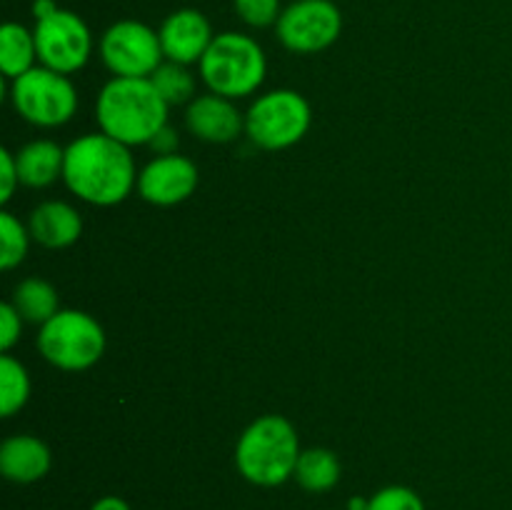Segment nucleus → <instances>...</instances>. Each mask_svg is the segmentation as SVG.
Listing matches in <instances>:
<instances>
[{"mask_svg":"<svg viewBox=\"0 0 512 510\" xmlns=\"http://www.w3.org/2000/svg\"><path fill=\"white\" fill-rule=\"evenodd\" d=\"M38 350L60 370H85L105 353V330L83 310H58L40 325Z\"/></svg>","mask_w":512,"mask_h":510,"instance_id":"obj_5","label":"nucleus"},{"mask_svg":"<svg viewBox=\"0 0 512 510\" xmlns=\"http://www.w3.org/2000/svg\"><path fill=\"white\" fill-rule=\"evenodd\" d=\"M20 330H23V315L15 310L13 303L0 305V348L3 353H8L18 343Z\"/></svg>","mask_w":512,"mask_h":510,"instance_id":"obj_25","label":"nucleus"},{"mask_svg":"<svg viewBox=\"0 0 512 510\" xmlns=\"http://www.w3.org/2000/svg\"><path fill=\"white\" fill-rule=\"evenodd\" d=\"M38 48H35V35L20 23H5L0 30V70L5 78L15 80L18 75L35 68Z\"/></svg>","mask_w":512,"mask_h":510,"instance_id":"obj_17","label":"nucleus"},{"mask_svg":"<svg viewBox=\"0 0 512 510\" xmlns=\"http://www.w3.org/2000/svg\"><path fill=\"white\" fill-rule=\"evenodd\" d=\"M310 120L313 113L303 95L295 90H270L245 113V133L258 148L283 150L303 140Z\"/></svg>","mask_w":512,"mask_h":510,"instance_id":"obj_7","label":"nucleus"},{"mask_svg":"<svg viewBox=\"0 0 512 510\" xmlns=\"http://www.w3.org/2000/svg\"><path fill=\"white\" fill-rule=\"evenodd\" d=\"M58 8H60V5L55 3V0H35V3H33V18L43 20V18H48V15H53Z\"/></svg>","mask_w":512,"mask_h":510,"instance_id":"obj_29","label":"nucleus"},{"mask_svg":"<svg viewBox=\"0 0 512 510\" xmlns=\"http://www.w3.org/2000/svg\"><path fill=\"white\" fill-rule=\"evenodd\" d=\"M233 8L238 18L250 28H270L278 23L280 13H283L280 0H233Z\"/></svg>","mask_w":512,"mask_h":510,"instance_id":"obj_24","label":"nucleus"},{"mask_svg":"<svg viewBox=\"0 0 512 510\" xmlns=\"http://www.w3.org/2000/svg\"><path fill=\"white\" fill-rule=\"evenodd\" d=\"M185 125L190 133L208 143H233L245 130V115L235 108V103L223 95H198L188 103Z\"/></svg>","mask_w":512,"mask_h":510,"instance_id":"obj_13","label":"nucleus"},{"mask_svg":"<svg viewBox=\"0 0 512 510\" xmlns=\"http://www.w3.org/2000/svg\"><path fill=\"white\" fill-rule=\"evenodd\" d=\"M265 70L268 60L258 40L235 30L215 35L200 58V75L210 93L230 100L253 95L263 85Z\"/></svg>","mask_w":512,"mask_h":510,"instance_id":"obj_4","label":"nucleus"},{"mask_svg":"<svg viewBox=\"0 0 512 510\" xmlns=\"http://www.w3.org/2000/svg\"><path fill=\"white\" fill-rule=\"evenodd\" d=\"M30 238L43 248L60 250L73 245L83 233V218L73 205L63 200H45L30 213Z\"/></svg>","mask_w":512,"mask_h":510,"instance_id":"obj_15","label":"nucleus"},{"mask_svg":"<svg viewBox=\"0 0 512 510\" xmlns=\"http://www.w3.org/2000/svg\"><path fill=\"white\" fill-rule=\"evenodd\" d=\"M178 133H175L173 128H170V125H165L163 130H160L158 135H155L153 140H150V148L155 150V153L158 155H175L178 153Z\"/></svg>","mask_w":512,"mask_h":510,"instance_id":"obj_27","label":"nucleus"},{"mask_svg":"<svg viewBox=\"0 0 512 510\" xmlns=\"http://www.w3.org/2000/svg\"><path fill=\"white\" fill-rule=\"evenodd\" d=\"M63 180L80 200L108 208L128 198L138 173L128 145L105 133H88L65 148Z\"/></svg>","mask_w":512,"mask_h":510,"instance_id":"obj_1","label":"nucleus"},{"mask_svg":"<svg viewBox=\"0 0 512 510\" xmlns=\"http://www.w3.org/2000/svg\"><path fill=\"white\" fill-rule=\"evenodd\" d=\"M13 305L28 323H48L58 313V290L43 278H28L15 288Z\"/></svg>","mask_w":512,"mask_h":510,"instance_id":"obj_19","label":"nucleus"},{"mask_svg":"<svg viewBox=\"0 0 512 510\" xmlns=\"http://www.w3.org/2000/svg\"><path fill=\"white\" fill-rule=\"evenodd\" d=\"M158 35L165 60L180 65L200 63L215 38L210 20L195 8H180L170 13L160 25Z\"/></svg>","mask_w":512,"mask_h":510,"instance_id":"obj_12","label":"nucleus"},{"mask_svg":"<svg viewBox=\"0 0 512 510\" xmlns=\"http://www.w3.org/2000/svg\"><path fill=\"white\" fill-rule=\"evenodd\" d=\"M340 473H343V468H340V460L333 450L308 448L300 453L293 478L308 493H328L338 485Z\"/></svg>","mask_w":512,"mask_h":510,"instance_id":"obj_18","label":"nucleus"},{"mask_svg":"<svg viewBox=\"0 0 512 510\" xmlns=\"http://www.w3.org/2000/svg\"><path fill=\"white\" fill-rule=\"evenodd\" d=\"M198 180V168L190 158L180 153L158 155L140 170L135 188H138L143 200L168 208V205H178L188 200L198 188Z\"/></svg>","mask_w":512,"mask_h":510,"instance_id":"obj_11","label":"nucleus"},{"mask_svg":"<svg viewBox=\"0 0 512 510\" xmlns=\"http://www.w3.org/2000/svg\"><path fill=\"white\" fill-rule=\"evenodd\" d=\"M20 185L28 188H48L55 180L63 178L65 148L53 140H33L15 153Z\"/></svg>","mask_w":512,"mask_h":510,"instance_id":"obj_16","label":"nucleus"},{"mask_svg":"<svg viewBox=\"0 0 512 510\" xmlns=\"http://www.w3.org/2000/svg\"><path fill=\"white\" fill-rule=\"evenodd\" d=\"M10 103L15 113L40 128L65 125L78 110V90L68 75L45 65L30 68L10 85Z\"/></svg>","mask_w":512,"mask_h":510,"instance_id":"obj_6","label":"nucleus"},{"mask_svg":"<svg viewBox=\"0 0 512 510\" xmlns=\"http://www.w3.org/2000/svg\"><path fill=\"white\" fill-rule=\"evenodd\" d=\"M50 450L35 435H13L0 445V473L18 485L38 483L50 470Z\"/></svg>","mask_w":512,"mask_h":510,"instance_id":"obj_14","label":"nucleus"},{"mask_svg":"<svg viewBox=\"0 0 512 510\" xmlns=\"http://www.w3.org/2000/svg\"><path fill=\"white\" fill-rule=\"evenodd\" d=\"M168 108L150 78H113L95 103L100 133L123 145H148L168 125Z\"/></svg>","mask_w":512,"mask_h":510,"instance_id":"obj_2","label":"nucleus"},{"mask_svg":"<svg viewBox=\"0 0 512 510\" xmlns=\"http://www.w3.org/2000/svg\"><path fill=\"white\" fill-rule=\"evenodd\" d=\"M368 510H425L423 498L405 485H388L368 498Z\"/></svg>","mask_w":512,"mask_h":510,"instance_id":"obj_23","label":"nucleus"},{"mask_svg":"<svg viewBox=\"0 0 512 510\" xmlns=\"http://www.w3.org/2000/svg\"><path fill=\"white\" fill-rule=\"evenodd\" d=\"M348 510H368V500H365V498H353L348 503Z\"/></svg>","mask_w":512,"mask_h":510,"instance_id":"obj_30","label":"nucleus"},{"mask_svg":"<svg viewBox=\"0 0 512 510\" xmlns=\"http://www.w3.org/2000/svg\"><path fill=\"white\" fill-rule=\"evenodd\" d=\"M90 510H130V505L123 498H118V495H105V498L95 500Z\"/></svg>","mask_w":512,"mask_h":510,"instance_id":"obj_28","label":"nucleus"},{"mask_svg":"<svg viewBox=\"0 0 512 510\" xmlns=\"http://www.w3.org/2000/svg\"><path fill=\"white\" fill-rule=\"evenodd\" d=\"M0 163H3V170H0V203L5 205L13 198L15 188L20 185V175L15 155L10 153V150H0Z\"/></svg>","mask_w":512,"mask_h":510,"instance_id":"obj_26","label":"nucleus"},{"mask_svg":"<svg viewBox=\"0 0 512 510\" xmlns=\"http://www.w3.org/2000/svg\"><path fill=\"white\" fill-rule=\"evenodd\" d=\"M30 398V375L13 355H0V413L3 418L18 413Z\"/></svg>","mask_w":512,"mask_h":510,"instance_id":"obj_20","label":"nucleus"},{"mask_svg":"<svg viewBox=\"0 0 512 510\" xmlns=\"http://www.w3.org/2000/svg\"><path fill=\"white\" fill-rule=\"evenodd\" d=\"M100 58L115 78H150L165 55L158 30L140 20H118L100 38Z\"/></svg>","mask_w":512,"mask_h":510,"instance_id":"obj_8","label":"nucleus"},{"mask_svg":"<svg viewBox=\"0 0 512 510\" xmlns=\"http://www.w3.org/2000/svg\"><path fill=\"white\" fill-rule=\"evenodd\" d=\"M343 15L333 0H295L283 8L275 35L293 53H320L340 38Z\"/></svg>","mask_w":512,"mask_h":510,"instance_id":"obj_10","label":"nucleus"},{"mask_svg":"<svg viewBox=\"0 0 512 510\" xmlns=\"http://www.w3.org/2000/svg\"><path fill=\"white\" fill-rule=\"evenodd\" d=\"M300 440L293 423L283 415H263L253 420L235 445V465L248 483L278 488L295 475Z\"/></svg>","mask_w":512,"mask_h":510,"instance_id":"obj_3","label":"nucleus"},{"mask_svg":"<svg viewBox=\"0 0 512 510\" xmlns=\"http://www.w3.org/2000/svg\"><path fill=\"white\" fill-rule=\"evenodd\" d=\"M150 80H153L155 90L163 95V100L168 105H185L195 100V78L188 70V65L165 60V63L150 75Z\"/></svg>","mask_w":512,"mask_h":510,"instance_id":"obj_21","label":"nucleus"},{"mask_svg":"<svg viewBox=\"0 0 512 510\" xmlns=\"http://www.w3.org/2000/svg\"><path fill=\"white\" fill-rule=\"evenodd\" d=\"M30 230L13 213H0V268L13 270L28 255Z\"/></svg>","mask_w":512,"mask_h":510,"instance_id":"obj_22","label":"nucleus"},{"mask_svg":"<svg viewBox=\"0 0 512 510\" xmlns=\"http://www.w3.org/2000/svg\"><path fill=\"white\" fill-rule=\"evenodd\" d=\"M35 48L40 65L70 75L83 68L93 53V35L85 20L73 10L58 8L53 15L35 20Z\"/></svg>","mask_w":512,"mask_h":510,"instance_id":"obj_9","label":"nucleus"}]
</instances>
